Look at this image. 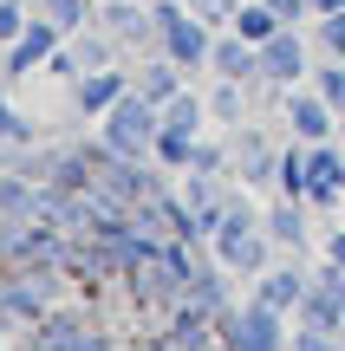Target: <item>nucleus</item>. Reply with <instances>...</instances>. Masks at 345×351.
<instances>
[{"mask_svg": "<svg viewBox=\"0 0 345 351\" xmlns=\"http://www.w3.org/2000/svg\"><path fill=\"white\" fill-rule=\"evenodd\" d=\"M156 130H163V104H150L137 85L104 111V143H111L117 156H130V163H150L156 156Z\"/></svg>", "mask_w": 345, "mask_h": 351, "instance_id": "f257e3e1", "label": "nucleus"}, {"mask_svg": "<svg viewBox=\"0 0 345 351\" xmlns=\"http://www.w3.org/2000/svg\"><path fill=\"white\" fill-rule=\"evenodd\" d=\"M215 339H222V351H287V313H274L267 300H248L241 313L235 306H222L215 313Z\"/></svg>", "mask_w": 345, "mask_h": 351, "instance_id": "f03ea898", "label": "nucleus"}, {"mask_svg": "<svg viewBox=\"0 0 345 351\" xmlns=\"http://www.w3.org/2000/svg\"><path fill=\"white\" fill-rule=\"evenodd\" d=\"M209 241H215V261L228 267V274H261V267H267V241H274V234H267V221H254V215L235 202Z\"/></svg>", "mask_w": 345, "mask_h": 351, "instance_id": "7ed1b4c3", "label": "nucleus"}, {"mask_svg": "<svg viewBox=\"0 0 345 351\" xmlns=\"http://www.w3.org/2000/svg\"><path fill=\"white\" fill-rule=\"evenodd\" d=\"M156 39H163V52L182 65V72H195V65H209V20H195V13H182V0H156Z\"/></svg>", "mask_w": 345, "mask_h": 351, "instance_id": "20e7f679", "label": "nucleus"}, {"mask_svg": "<svg viewBox=\"0 0 345 351\" xmlns=\"http://www.w3.org/2000/svg\"><path fill=\"white\" fill-rule=\"evenodd\" d=\"M26 339H33L39 351H111V339H98L91 319L72 313V306H52L39 326H26Z\"/></svg>", "mask_w": 345, "mask_h": 351, "instance_id": "39448f33", "label": "nucleus"}, {"mask_svg": "<svg viewBox=\"0 0 345 351\" xmlns=\"http://www.w3.org/2000/svg\"><path fill=\"white\" fill-rule=\"evenodd\" d=\"M287 124H294L300 143H326V137H339V111L320 98V91H294V85H287Z\"/></svg>", "mask_w": 345, "mask_h": 351, "instance_id": "423d86ee", "label": "nucleus"}, {"mask_svg": "<svg viewBox=\"0 0 345 351\" xmlns=\"http://www.w3.org/2000/svg\"><path fill=\"white\" fill-rule=\"evenodd\" d=\"M307 169H313V189H307V202H320V208H333V202L345 195V143H313L307 150Z\"/></svg>", "mask_w": 345, "mask_h": 351, "instance_id": "0eeeda50", "label": "nucleus"}, {"mask_svg": "<svg viewBox=\"0 0 345 351\" xmlns=\"http://www.w3.org/2000/svg\"><path fill=\"white\" fill-rule=\"evenodd\" d=\"M261 78H274V85H300V78H307V46H300L294 26H281V33L261 46Z\"/></svg>", "mask_w": 345, "mask_h": 351, "instance_id": "6e6552de", "label": "nucleus"}, {"mask_svg": "<svg viewBox=\"0 0 345 351\" xmlns=\"http://www.w3.org/2000/svg\"><path fill=\"white\" fill-rule=\"evenodd\" d=\"M59 39H65V33H59L52 20H26V33L7 46V72H33V65H46L52 52H59Z\"/></svg>", "mask_w": 345, "mask_h": 351, "instance_id": "1a4fd4ad", "label": "nucleus"}, {"mask_svg": "<svg viewBox=\"0 0 345 351\" xmlns=\"http://www.w3.org/2000/svg\"><path fill=\"white\" fill-rule=\"evenodd\" d=\"M130 91V78L124 72H111V65H91V72H78V85H72V98H78V111H111L117 98Z\"/></svg>", "mask_w": 345, "mask_h": 351, "instance_id": "9d476101", "label": "nucleus"}, {"mask_svg": "<svg viewBox=\"0 0 345 351\" xmlns=\"http://www.w3.org/2000/svg\"><path fill=\"white\" fill-rule=\"evenodd\" d=\"M209 72L215 78H261V46H248L241 33H228V39H215V46H209Z\"/></svg>", "mask_w": 345, "mask_h": 351, "instance_id": "9b49d317", "label": "nucleus"}, {"mask_svg": "<svg viewBox=\"0 0 345 351\" xmlns=\"http://www.w3.org/2000/svg\"><path fill=\"white\" fill-rule=\"evenodd\" d=\"M254 300H267L274 313H300V300H307V274H294V267H274V274H261Z\"/></svg>", "mask_w": 345, "mask_h": 351, "instance_id": "f8f14e48", "label": "nucleus"}, {"mask_svg": "<svg viewBox=\"0 0 345 351\" xmlns=\"http://www.w3.org/2000/svg\"><path fill=\"white\" fill-rule=\"evenodd\" d=\"M235 169H241V182H274L281 156L267 150V137H261V130H248V137H235Z\"/></svg>", "mask_w": 345, "mask_h": 351, "instance_id": "ddd939ff", "label": "nucleus"}, {"mask_svg": "<svg viewBox=\"0 0 345 351\" xmlns=\"http://www.w3.org/2000/svg\"><path fill=\"white\" fill-rule=\"evenodd\" d=\"M130 85H137V91H143V98H150V104H169V98H176V91H182V65L169 59V52H163V59L137 65V78H130Z\"/></svg>", "mask_w": 345, "mask_h": 351, "instance_id": "4468645a", "label": "nucleus"}, {"mask_svg": "<svg viewBox=\"0 0 345 351\" xmlns=\"http://www.w3.org/2000/svg\"><path fill=\"white\" fill-rule=\"evenodd\" d=\"M228 26H235V33H241V39H248V46H267V39H274V33H281V26H287V20H281V13H274V7H267V0H241V13H235V20H228Z\"/></svg>", "mask_w": 345, "mask_h": 351, "instance_id": "2eb2a0df", "label": "nucleus"}, {"mask_svg": "<svg viewBox=\"0 0 345 351\" xmlns=\"http://www.w3.org/2000/svg\"><path fill=\"white\" fill-rule=\"evenodd\" d=\"M189 208H195V221H202V234H215V228H222V215H228L235 202L222 195V189H209V176L195 169V176H189Z\"/></svg>", "mask_w": 345, "mask_h": 351, "instance_id": "dca6fc26", "label": "nucleus"}, {"mask_svg": "<svg viewBox=\"0 0 345 351\" xmlns=\"http://www.w3.org/2000/svg\"><path fill=\"white\" fill-rule=\"evenodd\" d=\"M267 234L281 241V247H300V241H307V215H300L294 195H281V202L267 208Z\"/></svg>", "mask_w": 345, "mask_h": 351, "instance_id": "f3484780", "label": "nucleus"}, {"mask_svg": "<svg viewBox=\"0 0 345 351\" xmlns=\"http://www.w3.org/2000/svg\"><path fill=\"white\" fill-rule=\"evenodd\" d=\"M274 182H281V195L307 202V189H313V169H307V150H300V137H294V150H281V169H274Z\"/></svg>", "mask_w": 345, "mask_h": 351, "instance_id": "a211bd4d", "label": "nucleus"}, {"mask_svg": "<svg viewBox=\"0 0 345 351\" xmlns=\"http://www.w3.org/2000/svg\"><path fill=\"white\" fill-rule=\"evenodd\" d=\"M104 7H111L104 20H111L117 39H150V33H156V13H137L130 0H104Z\"/></svg>", "mask_w": 345, "mask_h": 351, "instance_id": "6ab92c4d", "label": "nucleus"}, {"mask_svg": "<svg viewBox=\"0 0 345 351\" xmlns=\"http://www.w3.org/2000/svg\"><path fill=\"white\" fill-rule=\"evenodd\" d=\"M202 117H209V104L195 98V91H176V98L163 104V124H169V130H189V137L202 130Z\"/></svg>", "mask_w": 345, "mask_h": 351, "instance_id": "aec40b11", "label": "nucleus"}, {"mask_svg": "<svg viewBox=\"0 0 345 351\" xmlns=\"http://www.w3.org/2000/svg\"><path fill=\"white\" fill-rule=\"evenodd\" d=\"M189 150H195V137H189V130H156V163H163V169H189Z\"/></svg>", "mask_w": 345, "mask_h": 351, "instance_id": "412c9836", "label": "nucleus"}, {"mask_svg": "<svg viewBox=\"0 0 345 351\" xmlns=\"http://www.w3.org/2000/svg\"><path fill=\"white\" fill-rule=\"evenodd\" d=\"M313 91H320L333 111H345V59H333V65H320L313 72Z\"/></svg>", "mask_w": 345, "mask_h": 351, "instance_id": "4be33fe9", "label": "nucleus"}, {"mask_svg": "<svg viewBox=\"0 0 345 351\" xmlns=\"http://www.w3.org/2000/svg\"><path fill=\"white\" fill-rule=\"evenodd\" d=\"M46 20L59 26V33H78V26L91 20V0H46Z\"/></svg>", "mask_w": 345, "mask_h": 351, "instance_id": "5701e85b", "label": "nucleus"}, {"mask_svg": "<svg viewBox=\"0 0 345 351\" xmlns=\"http://www.w3.org/2000/svg\"><path fill=\"white\" fill-rule=\"evenodd\" d=\"M209 117H222V124H235V117H241V78H222V91L209 98Z\"/></svg>", "mask_w": 345, "mask_h": 351, "instance_id": "b1692460", "label": "nucleus"}, {"mask_svg": "<svg viewBox=\"0 0 345 351\" xmlns=\"http://www.w3.org/2000/svg\"><path fill=\"white\" fill-rule=\"evenodd\" d=\"M320 46H326V59H345V7L320 13Z\"/></svg>", "mask_w": 345, "mask_h": 351, "instance_id": "393cba45", "label": "nucleus"}, {"mask_svg": "<svg viewBox=\"0 0 345 351\" xmlns=\"http://www.w3.org/2000/svg\"><path fill=\"white\" fill-rule=\"evenodd\" d=\"M287 351H339V332H320V326H300L294 339H287Z\"/></svg>", "mask_w": 345, "mask_h": 351, "instance_id": "a878e982", "label": "nucleus"}, {"mask_svg": "<svg viewBox=\"0 0 345 351\" xmlns=\"http://www.w3.org/2000/svg\"><path fill=\"white\" fill-rule=\"evenodd\" d=\"M189 13H195V20H209V26H222V20L241 13V0H189Z\"/></svg>", "mask_w": 345, "mask_h": 351, "instance_id": "bb28decb", "label": "nucleus"}, {"mask_svg": "<svg viewBox=\"0 0 345 351\" xmlns=\"http://www.w3.org/2000/svg\"><path fill=\"white\" fill-rule=\"evenodd\" d=\"M0 137H7V143H20V150L33 143V124H26V117H13V104H7V98H0Z\"/></svg>", "mask_w": 345, "mask_h": 351, "instance_id": "cd10ccee", "label": "nucleus"}, {"mask_svg": "<svg viewBox=\"0 0 345 351\" xmlns=\"http://www.w3.org/2000/svg\"><path fill=\"white\" fill-rule=\"evenodd\" d=\"M20 33H26V13H20V0H0V46H13Z\"/></svg>", "mask_w": 345, "mask_h": 351, "instance_id": "c85d7f7f", "label": "nucleus"}, {"mask_svg": "<svg viewBox=\"0 0 345 351\" xmlns=\"http://www.w3.org/2000/svg\"><path fill=\"white\" fill-rule=\"evenodd\" d=\"M189 169H202V176H222V150L195 137V150H189Z\"/></svg>", "mask_w": 345, "mask_h": 351, "instance_id": "c756f323", "label": "nucleus"}, {"mask_svg": "<svg viewBox=\"0 0 345 351\" xmlns=\"http://www.w3.org/2000/svg\"><path fill=\"white\" fill-rule=\"evenodd\" d=\"M104 59H111L104 39H78V72H85V65H104Z\"/></svg>", "mask_w": 345, "mask_h": 351, "instance_id": "7c9ffc66", "label": "nucleus"}, {"mask_svg": "<svg viewBox=\"0 0 345 351\" xmlns=\"http://www.w3.org/2000/svg\"><path fill=\"white\" fill-rule=\"evenodd\" d=\"M267 7H274V13H281V20H287V26H294V20H307V13H313V0H267Z\"/></svg>", "mask_w": 345, "mask_h": 351, "instance_id": "2f4dec72", "label": "nucleus"}, {"mask_svg": "<svg viewBox=\"0 0 345 351\" xmlns=\"http://www.w3.org/2000/svg\"><path fill=\"white\" fill-rule=\"evenodd\" d=\"M111 351H163V339H111Z\"/></svg>", "mask_w": 345, "mask_h": 351, "instance_id": "473e14b6", "label": "nucleus"}, {"mask_svg": "<svg viewBox=\"0 0 345 351\" xmlns=\"http://www.w3.org/2000/svg\"><path fill=\"white\" fill-rule=\"evenodd\" d=\"M326 261H333V267H345V228H339L333 241H326Z\"/></svg>", "mask_w": 345, "mask_h": 351, "instance_id": "72a5a7b5", "label": "nucleus"}, {"mask_svg": "<svg viewBox=\"0 0 345 351\" xmlns=\"http://www.w3.org/2000/svg\"><path fill=\"white\" fill-rule=\"evenodd\" d=\"M13 150H20V143H7V137H0V176H7V163H13Z\"/></svg>", "mask_w": 345, "mask_h": 351, "instance_id": "f704fd0d", "label": "nucleus"}, {"mask_svg": "<svg viewBox=\"0 0 345 351\" xmlns=\"http://www.w3.org/2000/svg\"><path fill=\"white\" fill-rule=\"evenodd\" d=\"M339 143H345V111H339Z\"/></svg>", "mask_w": 345, "mask_h": 351, "instance_id": "c9c22d12", "label": "nucleus"}, {"mask_svg": "<svg viewBox=\"0 0 345 351\" xmlns=\"http://www.w3.org/2000/svg\"><path fill=\"white\" fill-rule=\"evenodd\" d=\"M0 72H7V59H0Z\"/></svg>", "mask_w": 345, "mask_h": 351, "instance_id": "e433bc0d", "label": "nucleus"}]
</instances>
